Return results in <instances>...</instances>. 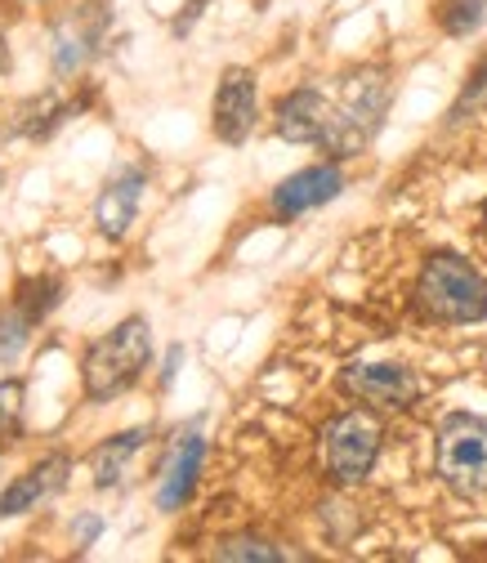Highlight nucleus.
Segmentation results:
<instances>
[{"label": "nucleus", "mask_w": 487, "mask_h": 563, "mask_svg": "<svg viewBox=\"0 0 487 563\" xmlns=\"http://www.w3.org/2000/svg\"><path fill=\"white\" fill-rule=\"evenodd\" d=\"M483 5H487V0H447V10H443V27H447L452 36L474 32V27L483 23Z\"/></svg>", "instance_id": "nucleus-18"}, {"label": "nucleus", "mask_w": 487, "mask_h": 563, "mask_svg": "<svg viewBox=\"0 0 487 563\" xmlns=\"http://www.w3.org/2000/svg\"><path fill=\"white\" fill-rule=\"evenodd\" d=\"M255 108H259V90H255V73L246 67H229L215 90V108H211V125L224 144H246V134L255 130Z\"/></svg>", "instance_id": "nucleus-8"}, {"label": "nucleus", "mask_w": 487, "mask_h": 563, "mask_svg": "<svg viewBox=\"0 0 487 563\" xmlns=\"http://www.w3.org/2000/svg\"><path fill=\"white\" fill-rule=\"evenodd\" d=\"M95 537H99V519H81V528H77V541H81V545H90Z\"/></svg>", "instance_id": "nucleus-19"}, {"label": "nucleus", "mask_w": 487, "mask_h": 563, "mask_svg": "<svg viewBox=\"0 0 487 563\" xmlns=\"http://www.w3.org/2000/svg\"><path fill=\"white\" fill-rule=\"evenodd\" d=\"M32 327H36V318L23 305L0 313V363H19V354H23L27 340H32Z\"/></svg>", "instance_id": "nucleus-15"}, {"label": "nucleus", "mask_w": 487, "mask_h": 563, "mask_svg": "<svg viewBox=\"0 0 487 563\" xmlns=\"http://www.w3.org/2000/svg\"><path fill=\"white\" fill-rule=\"evenodd\" d=\"M144 439H148V430H125V434H117V439L99 443V448L90 452V474H95V487H117V483L125 478L130 456H134L139 448H144Z\"/></svg>", "instance_id": "nucleus-14"}, {"label": "nucleus", "mask_w": 487, "mask_h": 563, "mask_svg": "<svg viewBox=\"0 0 487 563\" xmlns=\"http://www.w3.org/2000/svg\"><path fill=\"white\" fill-rule=\"evenodd\" d=\"M416 309L443 327H469L487 318V277L456 251H434L416 277Z\"/></svg>", "instance_id": "nucleus-1"}, {"label": "nucleus", "mask_w": 487, "mask_h": 563, "mask_svg": "<svg viewBox=\"0 0 487 563\" xmlns=\"http://www.w3.org/2000/svg\"><path fill=\"white\" fill-rule=\"evenodd\" d=\"M10 67V49H5V36H0V73Z\"/></svg>", "instance_id": "nucleus-20"}, {"label": "nucleus", "mask_w": 487, "mask_h": 563, "mask_svg": "<svg viewBox=\"0 0 487 563\" xmlns=\"http://www.w3.org/2000/svg\"><path fill=\"white\" fill-rule=\"evenodd\" d=\"M139 197H144V170H139V166H125V170H117L103 184L99 206H95V220H99V233L103 238L121 242L130 233V224L139 216Z\"/></svg>", "instance_id": "nucleus-12"}, {"label": "nucleus", "mask_w": 487, "mask_h": 563, "mask_svg": "<svg viewBox=\"0 0 487 563\" xmlns=\"http://www.w3.org/2000/svg\"><path fill=\"white\" fill-rule=\"evenodd\" d=\"M340 117H344V157L363 153V144L380 130V117L389 108V81L380 67H363V73L344 77L340 86Z\"/></svg>", "instance_id": "nucleus-6"}, {"label": "nucleus", "mask_w": 487, "mask_h": 563, "mask_svg": "<svg viewBox=\"0 0 487 563\" xmlns=\"http://www.w3.org/2000/svg\"><path fill=\"white\" fill-rule=\"evenodd\" d=\"M201 456H206L201 434H184V439L170 448V461H166V470H162V487H157V506H162V510H179V506L192 497Z\"/></svg>", "instance_id": "nucleus-13"}, {"label": "nucleus", "mask_w": 487, "mask_h": 563, "mask_svg": "<svg viewBox=\"0 0 487 563\" xmlns=\"http://www.w3.org/2000/svg\"><path fill=\"white\" fill-rule=\"evenodd\" d=\"M483 224H487V206H483Z\"/></svg>", "instance_id": "nucleus-21"}, {"label": "nucleus", "mask_w": 487, "mask_h": 563, "mask_svg": "<svg viewBox=\"0 0 487 563\" xmlns=\"http://www.w3.org/2000/svg\"><path fill=\"white\" fill-rule=\"evenodd\" d=\"M277 134L287 144H318V148H331L335 157H344V117H340V103L326 99L322 90H296L277 103Z\"/></svg>", "instance_id": "nucleus-5"}, {"label": "nucleus", "mask_w": 487, "mask_h": 563, "mask_svg": "<svg viewBox=\"0 0 487 563\" xmlns=\"http://www.w3.org/2000/svg\"><path fill=\"white\" fill-rule=\"evenodd\" d=\"M340 389L376 407H411L421 398V380L402 363H354L340 372Z\"/></svg>", "instance_id": "nucleus-7"}, {"label": "nucleus", "mask_w": 487, "mask_h": 563, "mask_svg": "<svg viewBox=\"0 0 487 563\" xmlns=\"http://www.w3.org/2000/svg\"><path fill=\"white\" fill-rule=\"evenodd\" d=\"M153 363V331L148 318H125L117 322L108 335H99L86 349L81 363V385L90 402H112L117 394H125L139 376L148 372Z\"/></svg>", "instance_id": "nucleus-2"}, {"label": "nucleus", "mask_w": 487, "mask_h": 563, "mask_svg": "<svg viewBox=\"0 0 487 563\" xmlns=\"http://www.w3.org/2000/svg\"><path fill=\"white\" fill-rule=\"evenodd\" d=\"M215 559H251V563H283L287 550H277L273 541H259V537H233L215 550Z\"/></svg>", "instance_id": "nucleus-16"}, {"label": "nucleus", "mask_w": 487, "mask_h": 563, "mask_svg": "<svg viewBox=\"0 0 487 563\" xmlns=\"http://www.w3.org/2000/svg\"><path fill=\"white\" fill-rule=\"evenodd\" d=\"M434 465L461 501L487 497V420L474 411H447L439 420Z\"/></svg>", "instance_id": "nucleus-3"}, {"label": "nucleus", "mask_w": 487, "mask_h": 563, "mask_svg": "<svg viewBox=\"0 0 487 563\" xmlns=\"http://www.w3.org/2000/svg\"><path fill=\"white\" fill-rule=\"evenodd\" d=\"M103 27H108L103 5H86V10H77L73 19H63L54 27V67H58V77H73L77 67L90 63V54L103 41Z\"/></svg>", "instance_id": "nucleus-9"}, {"label": "nucleus", "mask_w": 487, "mask_h": 563, "mask_svg": "<svg viewBox=\"0 0 487 563\" xmlns=\"http://www.w3.org/2000/svg\"><path fill=\"white\" fill-rule=\"evenodd\" d=\"M67 470H73V461H67L63 452H54V456H45V461H36L27 474H19L5 492H0V515L5 519H14V515H27V510H36L41 501H49L54 492H63V483H67Z\"/></svg>", "instance_id": "nucleus-10"}, {"label": "nucleus", "mask_w": 487, "mask_h": 563, "mask_svg": "<svg viewBox=\"0 0 487 563\" xmlns=\"http://www.w3.org/2000/svg\"><path fill=\"white\" fill-rule=\"evenodd\" d=\"M0 448H5V439H0Z\"/></svg>", "instance_id": "nucleus-22"}, {"label": "nucleus", "mask_w": 487, "mask_h": 563, "mask_svg": "<svg viewBox=\"0 0 487 563\" xmlns=\"http://www.w3.org/2000/svg\"><path fill=\"white\" fill-rule=\"evenodd\" d=\"M380 420L372 411H344L322 430V465L331 474V483L354 487L372 474L376 456H380Z\"/></svg>", "instance_id": "nucleus-4"}, {"label": "nucleus", "mask_w": 487, "mask_h": 563, "mask_svg": "<svg viewBox=\"0 0 487 563\" xmlns=\"http://www.w3.org/2000/svg\"><path fill=\"white\" fill-rule=\"evenodd\" d=\"M340 188H344L340 166H309V170H300V175H291V179H283L273 188V210L283 220H296V216H305V210L326 206L331 197H340Z\"/></svg>", "instance_id": "nucleus-11"}, {"label": "nucleus", "mask_w": 487, "mask_h": 563, "mask_svg": "<svg viewBox=\"0 0 487 563\" xmlns=\"http://www.w3.org/2000/svg\"><path fill=\"white\" fill-rule=\"evenodd\" d=\"M23 430V380H0V439Z\"/></svg>", "instance_id": "nucleus-17"}]
</instances>
